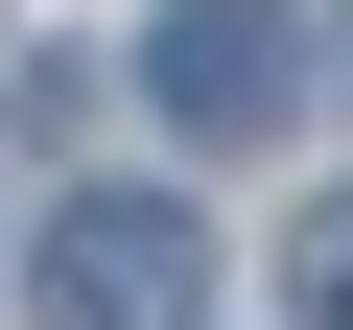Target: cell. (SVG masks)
Listing matches in <instances>:
<instances>
[{"mask_svg": "<svg viewBox=\"0 0 353 330\" xmlns=\"http://www.w3.org/2000/svg\"><path fill=\"white\" fill-rule=\"evenodd\" d=\"M306 330H353V213H330V236H306Z\"/></svg>", "mask_w": 353, "mask_h": 330, "instance_id": "cell-3", "label": "cell"}, {"mask_svg": "<svg viewBox=\"0 0 353 330\" xmlns=\"http://www.w3.org/2000/svg\"><path fill=\"white\" fill-rule=\"evenodd\" d=\"M141 95L189 118V142H283V118H306V48H283V0H165Z\"/></svg>", "mask_w": 353, "mask_h": 330, "instance_id": "cell-2", "label": "cell"}, {"mask_svg": "<svg viewBox=\"0 0 353 330\" xmlns=\"http://www.w3.org/2000/svg\"><path fill=\"white\" fill-rule=\"evenodd\" d=\"M189 283H212V236L165 213V189H94V213H48V330H189Z\"/></svg>", "mask_w": 353, "mask_h": 330, "instance_id": "cell-1", "label": "cell"}]
</instances>
